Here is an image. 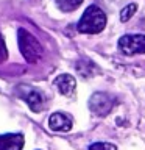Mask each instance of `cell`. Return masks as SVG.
I'll use <instances>...</instances> for the list:
<instances>
[{
  "instance_id": "7a4b0ae2",
  "label": "cell",
  "mask_w": 145,
  "mask_h": 150,
  "mask_svg": "<svg viewBox=\"0 0 145 150\" xmlns=\"http://www.w3.org/2000/svg\"><path fill=\"white\" fill-rule=\"evenodd\" d=\"M17 42H19L20 53H22L23 58H25L27 63L34 64L41 59L42 45H41V42L36 39V36H33L28 30L19 28L17 30Z\"/></svg>"
},
{
  "instance_id": "8992f818",
  "label": "cell",
  "mask_w": 145,
  "mask_h": 150,
  "mask_svg": "<svg viewBox=\"0 0 145 150\" xmlns=\"http://www.w3.org/2000/svg\"><path fill=\"white\" fill-rule=\"evenodd\" d=\"M72 125H73V120L72 117L65 112H53L50 117H49V127L53 131H61V133H65V131H70L72 130Z\"/></svg>"
},
{
  "instance_id": "5b68a950",
  "label": "cell",
  "mask_w": 145,
  "mask_h": 150,
  "mask_svg": "<svg viewBox=\"0 0 145 150\" xmlns=\"http://www.w3.org/2000/svg\"><path fill=\"white\" fill-rule=\"evenodd\" d=\"M119 49L125 55L145 53V35H125L119 39Z\"/></svg>"
},
{
  "instance_id": "9c48e42d",
  "label": "cell",
  "mask_w": 145,
  "mask_h": 150,
  "mask_svg": "<svg viewBox=\"0 0 145 150\" xmlns=\"http://www.w3.org/2000/svg\"><path fill=\"white\" fill-rule=\"evenodd\" d=\"M55 2L63 13H70V11H75L83 3V0H55Z\"/></svg>"
},
{
  "instance_id": "52a82bcc",
  "label": "cell",
  "mask_w": 145,
  "mask_h": 150,
  "mask_svg": "<svg viewBox=\"0 0 145 150\" xmlns=\"http://www.w3.org/2000/svg\"><path fill=\"white\" fill-rule=\"evenodd\" d=\"M25 139L22 133L0 134V150H22Z\"/></svg>"
},
{
  "instance_id": "7c38bea8",
  "label": "cell",
  "mask_w": 145,
  "mask_h": 150,
  "mask_svg": "<svg viewBox=\"0 0 145 150\" xmlns=\"http://www.w3.org/2000/svg\"><path fill=\"white\" fill-rule=\"evenodd\" d=\"M8 58V52H6V45H5V41H3V38L2 35H0V64L5 63Z\"/></svg>"
},
{
  "instance_id": "ba28073f",
  "label": "cell",
  "mask_w": 145,
  "mask_h": 150,
  "mask_svg": "<svg viewBox=\"0 0 145 150\" xmlns=\"http://www.w3.org/2000/svg\"><path fill=\"white\" fill-rule=\"evenodd\" d=\"M53 84L58 88V91L63 94V96L69 97L75 92L77 80H75V77H72L70 74H63V75H58V77L53 80Z\"/></svg>"
},
{
  "instance_id": "30bf717a",
  "label": "cell",
  "mask_w": 145,
  "mask_h": 150,
  "mask_svg": "<svg viewBox=\"0 0 145 150\" xmlns=\"http://www.w3.org/2000/svg\"><path fill=\"white\" fill-rule=\"evenodd\" d=\"M136 9H137V5H136V3H130L128 6H125V8L120 11V21H122V22L130 21V19L133 17V14L136 13Z\"/></svg>"
},
{
  "instance_id": "6da1fadb",
  "label": "cell",
  "mask_w": 145,
  "mask_h": 150,
  "mask_svg": "<svg viewBox=\"0 0 145 150\" xmlns=\"http://www.w3.org/2000/svg\"><path fill=\"white\" fill-rule=\"evenodd\" d=\"M105 27H106V14L97 5H91V6L86 8V11L80 19L77 30L80 33H86V35H97V33L103 31Z\"/></svg>"
},
{
  "instance_id": "8fae6325",
  "label": "cell",
  "mask_w": 145,
  "mask_h": 150,
  "mask_svg": "<svg viewBox=\"0 0 145 150\" xmlns=\"http://www.w3.org/2000/svg\"><path fill=\"white\" fill-rule=\"evenodd\" d=\"M89 150H117V147L109 142H94L89 147Z\"/></svg>"
},
{
  "instance_id": "3957f363",
  "label": "cell",
  "mask_w": 145,
  "mask_h": 150,
  "mask_svg": "<svg viewBox=\"0 0 145 150\" xmlns=\"http://www.w3.org/2000/svg\"><path fill=\"white\" fill-rule=\"evenodd\" d=\"M16 96L22 98L23 102L28 105L31 111L41 112L45 108V97L41 91H37L36 88H31L28 84H19L16 88Z\"/></svg>"
},
{
  "instance_id": "277c9868",
  "label": "cell",
  "mask_w": 145,
  "mask_h": 150,
  "mask_svg": "<svg viewBox=\"0 0 145 150\" xmlns=\"http://www.w3.org/2000/svg\"><path fill=\"white\" fill-rule=\"evenodd\" d=\"M115 106V98L108 92H95L89 98V110L97 116H106Z\"/></svg>"
}]
</instances>
